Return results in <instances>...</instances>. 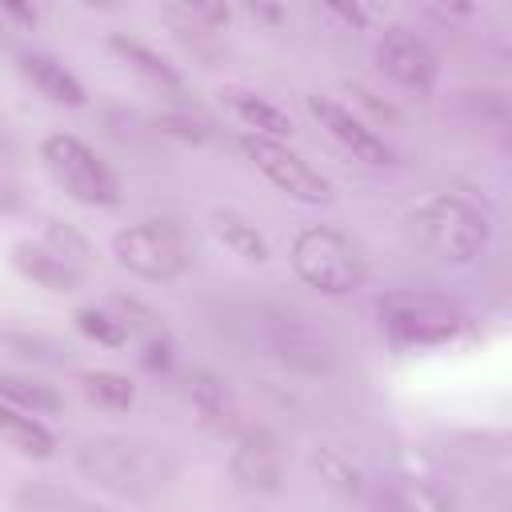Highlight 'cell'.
<instances>
[{
    "instance_id": "6da1fadb",
    "label": "cell",
    "mask_w": 512,
    "mask_h": 512,
    "mask_svg": "<svg viewBox=\"0 0 512 512\" xmlns=\"http://www.w3.org/2000/svg\"><path fill=\"white\" fill-rule=\"evenodd\" d=\"M76 468L120 500H152L176 476V456L144 436H96L76 452Z\"/></svg>"
},
{
    "instance_id": "7a4b0ae2",
    "label": "cell",
    "mask_w": 512,
    "mask_h": 512,
    "mask_svg": "<svg viewBox=\"0 0 512 512\" xmlns=\"http://www.w3.org/2000/svg\"><path fill=\"white\" fill-rule=\"evenodd\" d=\"M232 324L244 328L248 344L272 356L280 368L296 376H328L336 368V348L324 328H316L304 312L284 304H248Z\"/></svg>"
},
{
    "instance_id": "3957f363",
    "label": "cell",
    "mask_w": 512,
    "mask_h": 512,
    "mask_svg": "<svg viewBox=\"0 0 512 512\" xmlns=\"http://www.w3.org/2000/svg\"><path fill=\"white\" fill-rule=\"evenodd\" d=\"M404 232L420 252H428L440 264H472L488 248L492 224L468 196L440 192L404 216Z\"/></svg>"
},
{
    "instance_id": "277c9868",
    "label": "cell",
    "mask_w": 512,
    "mask_h": 512,
    "mask_svg": "<svg viewBox=\"0 0 512 512\" xmlns=\"http://www.w3.org/2000/svg\"><path fill=\"white\" fill-rule=\"evenodd\" d=\"M112 256L124 272L148 284H172L192 272L200 256V240L176 216H148L112 236Z\"/></svg>"
},
{
    "instance_id": "5b68a950",
    "label": "cell",
    "mask_w": 512,
    "mask_h": 512,
    "mask_svg": "<svg viewBox=\"0 0 512 512\" xmlns=\"http://www.w3.org/2000/svg\"><path fill=\"white\" fill-rule=\"evenodd\" d=\"M372 316H376L380 336L396 348L452 344L468 328V316L456 300H448L440 292H420V288H396V292L376 296Z\"/></svg>"
},
{
    "instance_id": "8992f818",
    "label": "cell",
    "mask_w": 512,
    "mask_h": 512,
    "mask_svg": "<svg viewBox=\"0 0 512 512\" xmlns=\"http://www.w3.org/2000/svg\"><path fill=\"white\" fill-rule=\"evenodd\" d=\"M288 260H292V272L324 296H348L368 280V260L360 244L332 224H304L292 236Z\"/></svg>"
},
{
    "instance_id": "52a82bcc",
    "label": "cell",
    "mask_w": 512,
    "mask_h": 512,
    "mask_svg": "<svg viewBox=\"0 0 512 512\" xmlns=\"http://www.w3.org/2000/svg\"><path fill=\"white\" fill-rule=\"evenodd\" d=\"M40 160L48 164L52 180L80 204H92V208H112L120 204V180L116 172L96 156L92 144H84L80 136L72 132H52L44 136L40 144Z\"/></svg>"
},
{
    "instance_id": "ba28073f",
    "label": "cell",
    "mask_w": 512,
    "mask_h": 512,
    "mask_svg": "<svg viewBox=\"0 0 512 512\" xmlns=\"http://www.w3.org/2000/svg\"><path fill=\"white\" fill-rule=\"evenodd\" d=\"M236 148L244 152V160L264 172L288 200H300V204H332V184L328 176H320L300 152H292L284 140H264V136H252V132H240L236 136Z\"/></svg>"
},
{
    "instance_id": "9c48e42d",
    "label": "cell",
    "mask_w": 512,
    "mask_h": 512,
    "mask_svg": "<svg viewBox=\"0 0 512 512\" xmlns=\"http://www.w3.org/2000/svg\"><path fill=\"white\" fill-rule=\"evenodd\" d=\"M308 112L316 116V124H320L352 160H360V164H368V168H392V164H396V148H392L352 104H344V100H336V96H324V92H312V96H308Z\"/></svg>"
},
{
    "instance_id": "30bf717a",
    "label": "cell",
    "mask_w": 512,
    "mask_h": 512,
    "mask_svg": "<svg viewBox=\"0 0 512 512\" xmlns=\"http://www.w3.org/2000/svg\"><path fill=\"white\" fill-rule=\"evenodd\" d=\"M376 68L412 96H432L440 76V60L428 48V40L404 24H388L376 36Z\"/></svg>"
},
{
    "instance_id": "8fae6325",
    "label": "cell",
    "mask_w": 512,
    "mask_h": 512,
    "mask_svg": "<svg viewBox=\"0 0 512 512\" xmlns=\"http://www.w3.org/2000/svg\"><path fill=\"white\" fill-rule=\"evenodd\" d=\"M228 472L248 492H268V496L280 492L284 488V444H280V436L264 424H244L236 432Z\"/></svg>"
},
{
    "instance_id": "7c38bea8",
    "label": "cell",
    "mask_w": 512,
    "mask_h": 512,
    "mask_svg": "<svg viewBox=\"0 0 512 512\" xmlns=\"http://www.w3.org/2000/svg\"><path fill=\"white\" fill-rule=\"evenodd\" d=\"M184 396H188L196 420H200L208 432H216V436H236V432L244 428L240 404H236L228 380L216 376L212 368H192L188 380H184Z\"/></svg>"
},
{
    "instance_id": "4fadbf2b",
    "label": "cell",
    "mask_w": 512,
    "mask_h": 512,
    "mask_svg": "<svg viewBox=\"0 0 512 512\" xmlns=\"http://www.w3.org/2000/svg\"><path fill=\"white\" fill-rule=\"evenodd\" d=\"M8 264L36 288L44 292H56V296H68L84 284V268H76L72 260H64L60 252H52L44 240H16L8 248Z\"/></svg>"
},
{
    "instance_id": "5bb4252c",
    "label": "cell",
    "mask_w": 512,
    "mask_h": 512,
    "mask_svg": "<svg viewBox=\"0 0 512 512\" xmlns=\"http://www.w3.org/2000/svg\"><path fill=\"white\" fill-rule=\"evenodd\" d=\"M220 100L236 112V120H240L252 136H264V140H288V136H292L288 112L276 108L272 100H264L260 92L240 88V84H224V88H220Z\"/></svg>"
},
{
    "instance_id": "9a60e30c",
    "label": "cell",
    "mask_w": 512,
    "mask_h": 512,
    "mask_svg": "<svg viewBox=\"0 0 512 512\" xmlns=\"http://www.w3.org/2000/svg\"><path fill=\"white\" fill-rule=\"evenodd\" d=\"M20 72H24V80H28L40 96H48L52 104H68V108H80V104H84V84H80L76 72H72L64 60H56L52 52H24V56H20Z\"/></svg>"
},
{
    "instance_id": "2e32d148",
    "label": "cell",
    "mask_w": 512,
    "mask_h": 512,
    "mask_svg": "<svg viewBox=\"0 0 512 512\" xmlns=\"http://www.w3.org/2000/svg\"><path fill=\"white\" fill-rule=\"evenodd\" d=\"M108 48H112L136 76H144L148 84H156V88H164V92H184V72H180L168 56H160L156 48H148L144 40L124 36V32H112V36H108Z\"/></svg>"
},
{
    "instance_id": "e0dca14e",
    "label": "cell",
    "mask_w": 512,
    "mask_h": 512,
    "mask_svg": "<svg viewBox=\"0 0 512 512\" xmlns=\"http://www.w3.org/2000/svg\"><path fill=\"white\" fill-rule=\"evenodd\" d=\"M208 228H212V236L228 248V252H236L240 260H248V264H268V240H264V232L256 228V220H248L244 212H236V208H212V216H208Z\"/></svg>"
},
{
    "instance_id": "ac0fdd59",
    "label": "cell",
    "mask_w": 512,
    "mask_h": 512,
    "mask_svg": "<svg viewBox=\"0 0 512 512\" xmlns=\"http://www.w3.org/2000/svg\"><path fill=\"white\" fill-rule=\"evenodd\" d=\"M0 400L24 416H56L64 412V396L52 384H40L20 372H0Z\"/></svg>"
},
{
    "instance_id": "d6986e66",
    "label": "cell",
    "mask_w": 512,
    "mask_h": 512,
    "mask_svg": "<svg viewBox=\"0 0 512 512\" xmlns=\"http://www.w3.org/2000/svg\"><path fill=\"white\" fill-rule=\"evenodd\" d=\"M456 104L468 116V124H480L496 140H508V128H512L508 92H500V88H464V92H456Z\"/></svg>"
},
{
    "instance_id": "ffe728a7",
    "label": "cell",
    "mask_w": 512,
    "mask_h": 512,
    "mask_svg": "<svg viewBox=\"0 0 512 512\" xmlns=\"http://www.w3.org/2000/svg\"><path fill=\"white\" fill-rule=\"evenodd\" d=\"M76 384H80L84 400L104 408V412H128L136 404V384L112 368H80Z\"/></svg>"
},
{
    "instance_id": "44dd1931",
    "label": "cell",
    "mask_w": 512,
    "mask_h": 512,
    "mask_svg": "<svg viewBox=\"0 0 512 512\" xmlns=\"http://www.w3.org/2000/svg\"><path fill=\"white\" fill-rule=\"evenodd\" d=\"M0 436L8 440V448H16L20 456H32V460H48L56 452V436L36 416H24V412L8 408L4 400H0Z\"/></svg>"
},
{
    "instance_id": "7402d4cb",
    "label": "cell",
    "mask_w": 512,
    "mask_h": 512,
    "mask_svg": "<svg viewBox=\"0 0 512 512\" xmlns=\"http://www.w3.org/2000/svg\"><path fill=\"white\" fill-rule=\"evenodd\" d=\"M0 344L20 356V360H32V364H44V368H64L72 360V348L48 332H28V328H12V332H0Z\"/></svg>"
},
{
    "instance_id": "603a6c76",
    "label": "cell",
    "mask_w": 512,
    "mask_h": 512,
    "mask_svg": "<svg viewBox=\"0 0 512 512\" xmlns=\"http://www.w3.org/2000/svg\"><path fill=\"white\" fill-rule=\"evenodd\" d=\"M12 508L16 512H92L72 488L64 484H48V480H28L12 492Z\"/></svg>"
},
{
    "instance_id": "cb8c5ba5",
    "label": "cell",
    "mask_w": 512,
    "mask_h": 512,
    "mask_svg": "<svg viewBox=\"0 0 512 512\" xmlns=\"http://www.w3.org/2000/svg\"><path fill=\"white\" fill-rule=\"evenodd\" d=\"M104 312H108L128 336H140V340H148V336H156V332H168L164 316H160L152 304H144L140 296H128V292H112V296L104 300Z\"/></svg>"
},
{
    "instance_id": "d4e9b609",
    "label": "cell",
    "mask_w": 512,
    "mask_h": 512,
    "mask_svg": "<svg viewBox=\"0 0 512 512\" xmlns=\"http://www.w3.org/2000/svg\"><path fill=\"white\" fill-rule=\"evenodd\" d=\"M316 472L340 492V496H348V500H356V504H364V496H368V476L360 472V468H352L344 456H336V452H316Z\"/></svg>"
},
{
    "instance_id": "484cf974",
    "label": "cell",
    "mask_w": 512,
    "mask_h": 512,
    "mask_svg": "<svg viewBox=\"0 0 512 512\" xmlns=\"http://www.w3.org/2000/svg\"><path fill=\"white\" fill-rule=\"evenodd\" d=\"M72 324H76L80 336H88V340L100 344V348H124V344H128V332L104 312V304L76 308V312H72Z\"/></svg>"
},
{
    "instance_id": "4316f807",
    "label": "cell",
    "mask_w": 512,
    "mask_h": 512,
    "mask_svg": "<svg viewBox=\"0 0 512 512\" xmlns=\"http://www.w3.org/2000/svg\"><path fill=\"white\" fill-rule=\"evenodd\" d=\"M52 252H60L64 260H72L76 268H84L88 260H92V244L72 228V224H64V220H44V236H40Z\"/></svg>"
},
{
    "instance_id": "83f0119b",
    "label": "cell",
    "mask_w": 512,
    "mask_h": 512,
    "mask_svg": "<svg viewBox=\"0 0 512 512\" xmlns=\"http://www.w3.org/2000/svg\"><path fill=\"white\" fill-rule=\"evenodd\" d=\"M156 128L176 136V140H188V144H204L212 136V124L200 116V112H160L156 116Z\"/></svg>"
},
{
    "instance_id": "f1b7e54d",
    "label": "cell",
    "mask_w": 512,
    "mask_h": 512,
    "mask_svg": "<svg viewBox=\"0 0 512 512\" xmlns=\"http://www.w3.org/2000/svg\"><path fill=\"white\" fill-rule=\"evenodd\" d=\"M140 364L148 372H156V376L172 372V364H176V340H172V332H156V336L140 340Z\"/></svg>"
},
{
    "instance_id": "f546056e",
    "label": "cell",
    "mask_w": 512,
    "mask_h": 512,
    "mask_svg": "<svg viewBox=\"0 0 512 512\" xmlns=\"http://www.w3.org/2000/svg\"><path fill=\"white\" fill-rule=\"evenodd\" d=\"M348 96H352V100H356L372 120H396V112H392L388 104H380V100H376V92H368V88L352 84V88H348ZM372 120H368V124H372Z\"/></svg>"
},
{
    "instance_id": "4dcf8cb0",
    "label": "cell",
    "mask_w": 512,
    "mask_h": 512,
    "mask_svg": "<svg viewBox=\"0 0 512 512\" xmlns=\"http://www.w3.org/2000/svg\"><path fill=\"white\" fill-rule=\"evenodd\" d=\"M324 12L336 16V20L348 24V28H368V20H372V12L360 8V4H324Z\"/></svg>"
},
{
    "instance_id": "1f68e13d",
    "label": "cell",
    "mask_w": 512,
    "mask_h": 512,
    "mask_svg": "<svg viewBox=\"0 0 512 512\" xmlns=\"http://www.w3.org/2000/svg\"><path fill=\"white\" fill-rule=\"evenodd\" d=\"M24 212V192L16 180L0 176V216H20Z\"/></svg>"
},
{
    "instance_id": "d6a6232c",
    "label": "cell",
    "mask_w": 512,
    "mask_h": 512,
    "mask_svg": "<svg viewBox=\"0 0 512 512\" xmlns=\"http://www.w3.org/2000/svg\"><path fill=\"white\" fill-rule=\"evenodd\" d=\"M0 12H4V16H12V20H20L24 28H32V24H36V8H28V4H0Z\"/></svg>"
},
{
    "instance_id": "836d02e7",
    "label": "cell",
    "mask_w": 512,
    "mask_h": 512,
    "mask_svg": "<svg viewBox=\"0 0 512 512\" xmlns=\"http://www.w3.org/2000/svg\"><path fill=\"white\" fill-rule=\"evenodd\" d=\"M248 8H252V16H264V20H272V24L284 20V8H272V4H248Z\"/></svg>"
},
{
    "instance_id": "e575fe53",
    "label": "cell",
    "mask_w": 512,
    "mask_h": 512,
    "mask_svg": "<svg viewBox=\"0 0 512 512\" xmlns=\"http://www.w3.org/2000/svg\"><path fill=\"white\" fill-rule=\"evenodd\" d=\"M8 152H12V144H8V136L0 132V156H8Z\"/></svg>"
}]
</instances>
